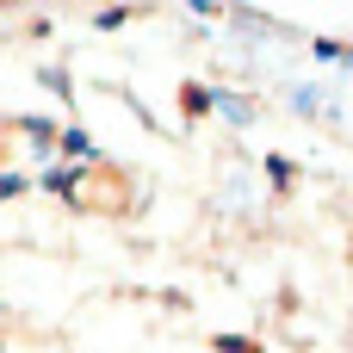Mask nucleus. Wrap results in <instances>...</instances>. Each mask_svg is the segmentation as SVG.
I'll list each match as a JSON object with an SVG mask.
<instances>
[{
	"mask_svg": "<svg viewBox=\"0 0 353 353\" xmlns=\"http://www.w3.org/2000/svg\"><path fill=\"white\" fill-rule=\"evenodd\" d=\"M267 174H273V186H292L298 168H292V155H267Z\"/></svg>",
	"mask_w": 353,
	"mask_h": 353,
	"instance_id": "9d476101",
	"label": "nucleus"
},
{
	"mask_svg": "<svg viewBox=\"0 0 353 353\" xmlns=\"http://www.w3.org/2000/svg\"><path fill=\"white\" fill-rule=\"evenodd\" d=\"M37 81H43V87H50L56 99H68V105H74V74H68V68H43Z\"/></svg>",
	"mask_w": 353,
	"mask_h": 353,
	"instance_id": "423d86ee",
	"label": "nucleus"
},
{
	"mask_svg": "<svg viewBox=\"0 0 353 353\" xmlns=\"http://www.w3.org/2000/svg\"><path fill=\"white\" fill-rule=\"evenodd\" d=\"M180 105H186V118H205V112H211V87H199V81H192V87L180 93Z\"/></svg>",
	"mask_w": 353,
	"mask_h": 353,
	"instance_id": "6e6552de",
	"label": "nucleus"
},
{
	"mask_svg": "<svg viewBox=\"0 0 353 353\" xmlns=\"http://www.w3.org/2000/svg\"><path fill=\"white\" fill-rule=\"evenodd\" d=\"M81 180H87V168H62V161H56V168H43L31 186H43L50 199H74V186H81Z\"/></svg>",
	"mask_w": 353,
	"mask_h": 353,
	"instance_id": "20e7f679",
	"label": "nucleus"
},
{
	"mask_svg": "<svg viewBox=\"0 0 353 353\" xmlns=\"http://www.w3.org/2000/svg\"><path fill=\"white\" fill-rule=\"evenodd\" d=\"M124 19H130V12H124V6H99V12H93V25H99V31H118V25H124Z\"/></svg>",
	"mask_w": 353,
	"mask_h": 353,
	"instance_id": "9b49d317",
	"label": "nucleus"
},
{
	"mask_svg": "<svg viewBox=\"0 0 353 353\" xmlns=\"http://www.w3.org/2000/svg\"><path fill=\"white\" fill-rule=\"evenodd\" d=\"M12 130H25V143L37 149V155H56V118H43V112H25V118H12Z\"/></svg>",
	"mask_w": 353,
	"mask_h": 353,
	"instance_id": "7ed1b4c3",
	"label": "nucleus"
},
{
	"mask_svg": "<svg viewBox=\"0 0 353 353\" xmlns=\"http://www.w3.org/2000/svg\"><path fill=\"white\" fill-rule=\"evenodd\" d=\"M341 50H347L341 37H310V56H316V62H341Z\"/></svg>",
	"mask_w": 353,
	"mask_h": 353,
	"instance_id": "1a4fd4ad",
	"label": "nucleus"
},
{
	"mask_svg": "<svg viewBox=\"0 0 353 353\" xmlns=\"http://www.w3.org/2000/svg\"><path fill=\"white\" fill-rule=\"evenodd\" d=\"M341 74H347V81H353V43H347V50H341Z\"/></svg>",
	"mask_w": 353,
	"mask_h": 353,
	"instance_id": "ddd939ff",
	"label": "nucleus"
},
{
	"mask_svg": "<svg viewBox=\"0 0 353 353\" xmlns=\"http://www.w3.org/2000/svg\"><path fill=\"white\" fill-rule=\"evenodd\" d=\"M211 112H217V118H230L236 130H248V124H254V99H248V93H230V87H211Z\"/></svg>",
	"mask_w": 353,
	"mask_h": 353,
	"instance_id": "f03ea898",
	"label": "nucleus"
},
{
	"mask_svg": "<svg viewBox=\"0 0 353 353\" xmlns=\"http://www.w3.org/2000/svg\"><path fill=\"white\" fill-rule=\"evenodd\" d=\"M31 192V174H19V168H0V205L6 199H25Z\"/></svg>",
	"mask_w": 353,
	"mask_h": 353,
	"instance_id": "0eeeda50",
	"label": "nucleus"
},
{
	"mask_svg": "<svg viewBox=\"0 0 353 353\" xmlns=\"http://www.w3.org/2000/svg\"><path fill=\"white\" fill-rule=\"evenodd\" d=\"M217 353H261L254 341H217Z\"/></svg>",
	"mask_w": 353,
	"mask_h": 353,
	"instance_id": "f8f14e48",
	"label": "nucleus"
},
{
	"mask_svg": "<svg viewBox=\"0 0 353 353\" xmlns=\"http://www.w3.org/2000/svg\"><path fill=\"white\" fill-rule=\"evenodd\" d=\"M292 112H298V118L323 112V87H316V81H298V87H292Z\"/></svg>",
	"mask_w": 353,
	"mask_h": 353,
	"instance_id": "39448f33",
	"label": "nucleus"
},
{
	"mask_svg": "<svg viewBox=\"0 0 353 353\" xmlns=\"http://www.w3.org/2000/svg\"><path fill=\"white\" fill-rule=\"evenodd\" d=\"M56 155H62V168H93V161H99L93 137H87L81 124H62V130H56Z\"/></svg>",
	"mask_w": 353,
	"mask_h": 353,
	"instance_id": "f257e3e1",
	"label": "nucleus"
}]
</instances>
